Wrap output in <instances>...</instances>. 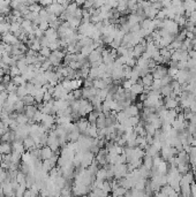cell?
<instances>
[{"mask_svg": "<svg viewBox=\"0 0 196 197\" xmlns=\"http://www.w3.org/2000/svg\"><path fill=\"white\" fill-rule=\"evenodd\" d=\"M8 74H9V76H11L12 79H14V77H16V76L21 75V72H20L19 68L15 66V67H9V72H8Z\"/></svg>", "mask_w": 196, "mask_h": 197, "instance_id": "5bb4252c", "label": "cell"}, {"mask_svg": "<svg viewBox=\"0 0 196 197\" xmlns=\"http://www.w3.org/2000/svg\"><path fill=\"white\" fill-rule=\"evenodd\" d=\"M39 56H42V57H44L45 59H47L51 54H52V51L49 49V47H42L40 49V51L38 52Z\"/></svg>", "mask_w": 196, "mask_h": 197, "instance_id": "7c38bea8", "label": "cell"}, {"mask_svg": "<svg viewBox=\"0 0 196 197\" xmlns=\"http://www.w3.org/2000/svg\"><path fill=\"white\" fill-rule=\"evenodd\" d=\"M51 100H53V95H51L50 92H45L43 97V103H49Z\"/></svg>", "mask_w": 196, "mask_h": 197, "instance_id": "ffe728a7", "label": "cell"}, {"mask_svg": "<svg viewBox=\"0 0 196 197\" xmlns=\"http://www.w3.org/2000/svg\"><path fill=\"white\" fill-rule=\"evenodd\" d=\"M18 100H20V98L18 97V95H16V92H13V94H8V97H7V101L8 103H11V104H15Z\"/></svg>", "mask_w": 196, "mask_h": 197, "instance_id": "2e32d148", "label": "cell"}, {"mask_svg": "<svg viewBox=\"0 0 196 197\" xmlns=\"http://www.w3.org/2000/svg\"><path fill=\"white\" fill-rule=\"evenodd\" d=\"M16 90H18V85H16V84H14L13 82H11V83H8V84H7L6 91H7L8 94H13V92H16Z\"/></svg>", "mask_w": 196, "mask_h": 197, "instance_id": "e0dca14e", "label": "cell"}, {"mask_svg": "<svg viewBox=\"0 0 196 197\" xmlns=\"http://www.w3.org/2000/svg\"><path fill=\"white\" fill-rule=\"evenodd\" d=\"M98 114H99V112L97 111H92L91 113H89L87 117H88V121H89V123L90 125H96V122H97L98 120Z\"/></svg>", "mask_w": 196, "mask_h": 197, "instance_id": "8992f818", "label": "cell"}, {"mask_svg": "<svg viewBox=\"0 0 196 197\" xmlns=\"http://www.w3.org/2000/svg\"><path fill=\"white\" fill-rule=\"evenodd\" d=\"M12 82L14 83V84H16L18 87H25L27 85V81L23 79V76L22 75H19V76H16V77H14V79H12Z\"/></svg>", "mask_w": 196, "mask_h": 197, "instance_id": "30bf717a", "label": "cell"}, {"mask_svg": "<svg viewBox=\"0 0 196 197\" xmlns=\"http://www.w3.org/2000/svg\"><path fill=\"white\" fill-rule=\"evenodd\" d=\"M43 117H44V114H43L40 111H37L36 114L34 115V118L31 119V120H34L35 123H40V122L43 121Z\"/></svg>", "mask_w": 196, "mask_h": 197, "instance_id": "ac0fdd59", "label": "cell"}, {"mask_svg": "<svg viewBox=\"0 0 196 197\" xmlns=\"http://www.w3.org/2000/svg\"><path fill=\"white\" fill-rule=\"evenodd\" d=\"M6 88H7V84L0 83V92H5V91H6Z\"/></svg>", "mask_w": 196, "mask_h": 197, "instance_id": "7402d4cb", "label": "cell"}, {"mask_svg": "<svg viewBox=\"0 0 196 197\" xmlns=\"http://www.w3.org/2000/svg\"><path fill=\"white\" fill-rule=\"evenodd\" d=\"M13 148H12V143L6 142V143H1V155H9L12 153Z\"/></svg>", "mask_w": 196, "mask_h": 197, "instance_id": "277c9868", "label": "cell"}, {"mask_svg": "<svg viewBox=\"0 0 196 197\" xmlns=\"http://www.w3.org/2000/svg\"><path fill=\"white\" fill-rule=\"evenodd\" d=\"M38 28L40 29V30H43L44 32L50 28V24H49V22L47 21H43V22H40L38 25Z\"/></svg>", "mask_w": 196, "mask_h": 197, "instance_id": "d6986e66", "label": "cell"}, {"mask_svg": "<svg viewBox=\"0 0 196 197\" xmlns=\"http://www.w3.org/2000/svg\"><path fill=\"white\" fill-rule=\"evenodd\" d=\"M78 8V6L76 5V2H71V4L68 5V7L66 8L65 13L68 14V15H74V13H75V11H76Z\"/></svg>", "mask_w": 196, "mask_h": 197, "instance_id": "8fae6325", "label": "cell"}, {"mask_svg": "<svg viewBox=\"0 0 196 197\" xmlns=\"http://www.w3.org/2000/svg\"><path fill=\"white\" fill-rule=\"evenodd\" d=\"M32 51H35L36 53H38L39 51H40V49H42V45H40V40L39 39H36L34 40V43H32V45H31V47H30Z\"/></svg>", "mask_w": 196, "mask_h": 197, "instance_id": "9a60e30c", "label": "cell"}, {"mask_svg": "<svg viewBox=\"0 0 196 197\" xmlns=\"http://www.w3.org/2000/svg\"><path fill=\"white\" fill-rule=\"evenodd\" d=\"M15 121L19 125H28L29 123V119H28V117L24 113H18V117H16Z\"/></svg>", "mask_w": 196, "mask_h": 197, "instance_id": "ba28073f", "label": "cell"}, {"mask_svg": "<svg viewBox=\"0 0 196 197\" xmlns=\"http://www.w3.org/2000/svg\"><path fill=\"white\" fill-rule=\"evenodd\" d=\"M11 30V23L9 22H1L0 23V35H5L7 32H9Z\"/></svg>", "mask_w": 196, "mask_h": 197, "instance_id": "9c48e42d", "label": "cell"}, {"mask_svg": "<svg viewBox=\"0 0 196 197\" xmlns=\"http://www.w3.org/2000/svg\"><path fill=\"white\" fill-rule=\"evenodd\" d=\"M35 37L37 38V39H40V38H43L44 37V31L43 30H40V29H36L35 30Z\"/></svg>", "mask_w": 196, "mask_h": 197, "instance_id": "44dd1931", "label": "cell"}, {"mask_svg": "<svg viewBox=\"0 0 196 197\" xmlns=\"http://www.w3.org/2000/svg\"><path fill=\"white\" fill-rule=\"evenodd\" d=\"M1 163H2V155L0 153V164H1Z\"/></svg>", "mask_w": 196, "mask_h": 197, "instance_id": "cb8c5ba5", "label": "cell"}, {"mask_svg": "<svg viewBox=\"0 0 196 197\" xmlns=\"http://www.w3.org/2000/svg\"><path fill=\"white\" fill-rule=\"evenodd\" d=\"M24 108H25V105L21 99L14 104V111L16 113H24Z\"/></svg>", "mask_w": 196, "mask_h": 197, "instance_id": "52a82bcc", "label": "cell"}, {"mask_svg": "<svg viewBox=\"0 0 196 197\" xmlns=\"http://www.w3.org/2000/svg\"><path fill=\"white\" fill-rule=\"evenodd\" d=\"M53 156H54V152L51 150L50 146L45 145L44 148L40 149V159H43V160H49V159H51Z\"/></svg>", "mask_w": 196, "mask_h": 197, "instance_id": "6da1fadb", "label": "cell"}, {"mask_svg": "<svg viewBox=\"0 0 196 197\" xmlns=\"http://www.w3.org/2000/svg\"><path fill=\"white\" fill-rule=\"evenodd\" d=\"M37 111H38V108H37L36 105H34V106H25V108H24V114L28 117L29 120H31V119L34 118V115L36 114Z\"/></svg>", "mask_w": 196, "mask_h": 197, "instance_id": "3957f363", "label": "cell"}, {"mask_svg": "<svg viewBox=\"0 0 196 197\" xmlns=\"http://www.w3.org/2000/svg\"><path fill=\"white\" fill-rule=\"evenodd\" d=\"M2 135H4V130L0 128V138H1V136H2Z\"/></svg>", "mask_w": 196, "mask_h": 197, "instance_id": "603a6c76", "label": "cell"}, {"mask_svg": "<svg viewBox=\"0 0 196 197\" xmlns=\"http://www.w3.org/2000/svg\"><path fill=\"white\" fill-rule=\"evenodd\" d=\"M16 95L20 99L24 98L27 95H28V91L25 89V87H18V90H16Z\"/></svg>", "mask_w": 196, "mask_h": 197, "instance_id": "4fadbf2b", "label": "cell"}, {"mask_svg": "<svg viewBox=\"0 0 196 197\" xmlns=\"http://www.w3.org/2000/svg\"><path fill=\"white\" fill-rule=\"evenodd\" d=\"M25 106H34L36 105V100H35V97L34 96H30V95H27L24 98L21 99Z\"/></svg>", "mask_w": 196, "mask_h": 197, "instance_id": "5b68a950", "label": "cell"}, {"mask_svg": "<svg viewBox=\"0 0 196 197\" xmlns=\"http://www.w3.org/2000/svg\"><path fill=\"white\" fill-rule=\"evenodd\" d=\"M23 145H24L27 151H31V150L36 149V143H35L34 138L30 137V136H28V137H25L23 139Z\"/></svg>", "mask_w": 196, "mask_h": 197, "instance_id": "7a4b0ae2", "label": "cell"}]
</instances>
